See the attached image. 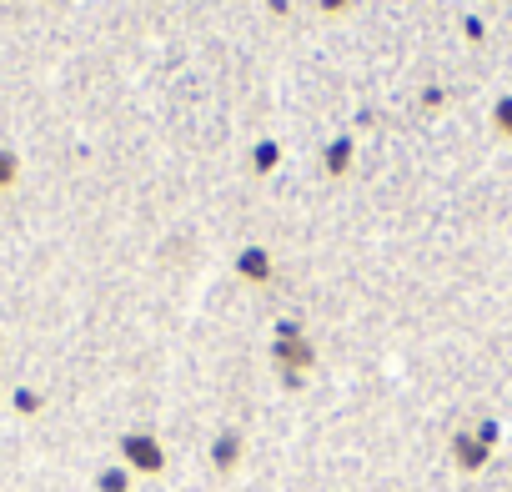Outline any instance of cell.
Returning <instances> with one entry per match:
<instances>
[{"label":"cell","instance_id":"3","mask_svg":"<svg viewBox=\"0 0 512 492\" xmlns=\"http://www.w3.org/2000/svg\"><path fill=\"white\" fill-rule=\"evenodd\" d=\"M11 181H16V156H11V151H0V191H6Z\"/></svg>","mask_w":512,"mask_h":492},{"label":"cell","instance_id":"1","mask_svg":"<svg viewBox=\"0 0 512 492\" xmlns=\"http://www.w3.org/2000/svg\"><path fill=\"white\" fill-rule=\"evenodd\" d=\"M121 447H126L131 467H141V472H161V447H156V437H141V432H131Z\"/></svg>","mask_w":512,"mask_h":492},{"label":"cell","instance_id":"4","mask_svg":"<svg viewBox=\"0 0 512 492\" xmlns=\"http://www.w3.org/2000/svg\"><path fill=\"white\" fill-rule=\"evenodd\" d=\"M16 407H21V412H36V407H41V397H36V392H21V397H16Z\"/></svg>","mask_w":512,"mask_h":492},{"label":"cell","instance_id":"2","mask_svg":"<svg viewBox=\"0 0 512 492\" xmlns=\"http://www.w3.org/2000/svg\"><path fill=\"white\" fill-rule=\"evenodd\" d=\"M457 457H462V467H482V447L467 437H457Z\"/></svg>","mask_w":512,"mask_h":492}]
</instances>
